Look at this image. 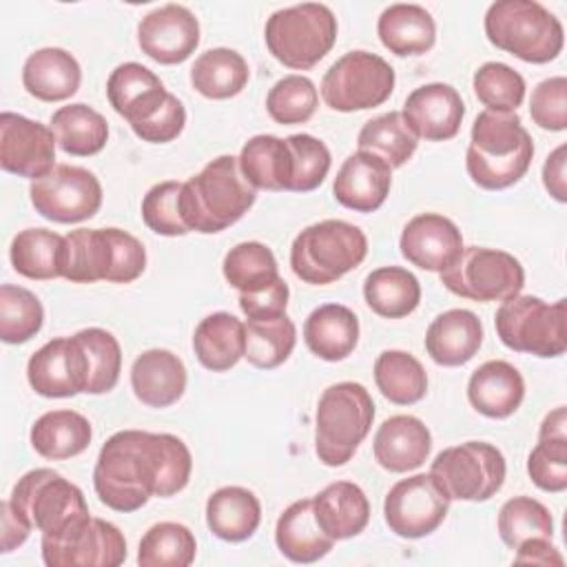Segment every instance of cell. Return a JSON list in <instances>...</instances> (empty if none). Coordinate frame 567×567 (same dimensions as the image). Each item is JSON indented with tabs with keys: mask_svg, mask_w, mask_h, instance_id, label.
I'll use <instances>...</instances> for the list:
<instances>
[{
	"mask_svg": "<svg viewBox=\"0 0 567 567\" xmlns=\"http://www.w3.org/2000/svg\"><path fill=\"white\" fill-rule=\"evenodd\" d=\"M193 456L166 432L122 430L100 450L93 470L97 498L122 514L142 509L153 496L168 498L188 485Z\"/></svg>",
	"mask_w": 567,
	"mask_h": 567,
	"instance_id": "obj_1",
	"label": "cell"
},
{
	"mask_svg": "<svg viewBox=\"0 0 567 567\" xmlns=\"http://www.w3.org/2000/svg\"><path fill=\"white\" fill-rule=\"evenodd\" d=\"M534 142L516 111H481L472 124L465 168L485 190H503L520 182L532 164Z\"/></svg>",
	"mask_w": 567,
	"mask_h": 567,
	"instance_id": "obj_2",
	"label": "cell"
},
{
	"mask_svg": "<svg viewBox=\"0 0 567 567\" xmlns=\"http://www.w3.org/2000/svg\"><path fill=\"white\" fill-rule=\"evenodd\" d=\"M257 199L235 155L210 159L182 186V217L188 230L213 235L239 221Z\"/></svg>",
	"mask_w": 567,
	"mask_h": 567,
	"instance_id": "obj_3",
	"label": "cell"
},
{
	"mask_svg": "<svg viewBox=\"0 0 567 567\" xmlns=\"http://www.w3.org/2000/svg\"><path fill=\"white\" fill-rule=\"evenodd\" d=\"M146 268L137 237L120 228H78L64 237L62 277L73 284H131Z\"/></svg>",
	"mask_w": 567,
	"mask_h": 567,
	"instance_id": "obj_4",
	"label": "cell"
},
{
	"mask_svg": "<svg viewBox=\"0 0 567 567\" xmlns=\"http://www.w3.org/2000/svg\"><path fill=\"white\" fill-rule=\"evenodd\" d=\"M483 27L496 49L532 64L551 62L565 44L560 20L536 0H496L487 9Z\"/></svg>",
	"mask_w": 567,
	"mask_h": 567,
	"instance_id": "obj_5",
	"label": "cell"
},
{
	"mask_svg": "<svg viewBox=\"0 0 567 567\" xmlns=\"http://www.w3.org/2000/svg\"><path fill=\"white\" fill-rule=\"evenodd\" d=\"M374 421L370 392L354 381H341L323 390L315 414V452L328 467L346 465Z\"/></svg>",
	"mask_w": 567,
	"mask_h": 567,
	"instance_id": "obj_6",
	"label": "cell"
},
{
	"mask_svg": "<svg viewBox=\"0 0 567 567\" xmlns=\"http://www.w3.org/2000/svg\"><path fill=\"white\" fill-rule=\"evenodd\" d=\"M365 255L368 239L359 226L343 219H323L295 237L290 268L301 281L326 286L354 270Z\"/></svg>",
	"mask_w": 567,
	"mask_h": 567,
	"instance_id": "obj_7",
	"label": "cell"
},
{
	"mask_svg": "<svg viewBox=\"0 0 567 567\" xmlns=\"http://www.w3.org/2000/svg\"><path fill=\"white\" fill-rule=\"evenodd\" d=\"M270 55L288 69L308 71L319 64L337 42V18L330 7L301 2L275 11L264 29Z\"/></svg>",
	"mask_w": 567,
	"mask_h": 567,
	"instance_id": "obj_8",
	"label": "cell"
},
{
	"mask_svg": "<svg viewBox=\"0 0 567 567\" xmlns=\"http://www.w3.org/2000/svg\"><path fill=\"white\" fill-rule=\"evenodd\" d=\"M494 326L503 346L514 352L549 359L567 350L565 299L547 303L540 297L516 295L501 303Z\"/></svg>",
	"mask_w": 567,
	"mask_h": 567,
	"instance_id": "obj_9",
	"label": "cell"
},
{
	"mask_svg": "<svg viewBox=\"0 0 567 567\" xmlns=\"http://www.w3.org/2000/svg\"><path fill=\"white\" fill-rule=\"evenodd\" d=\"M505 474L503 452L485 441L445 447L430 465V476L450 501H487L503 487Z\"/></svg>",
	"mask_w": 567,
	"mask_h": 567,
	"instance_id": "obj_10",
	"label": "cell"
},
{
	"mask_svg": "<svg viewBox=\"0 0 567 567\" xmlns=\"http://www.w3.org/2000/svg\"><path fill=\"white\" fill-rule=\"evenodd\" d=\"M439 275L452 295L472 301H507L525 286V270L514 255L483 246L463 248Z\"/></svg>",
	"mask_w": 567,
	"mask_h": 567,
	"instance_id": "obj_11",
	"label": "cell"
},
{
	"mask_svg": "<svg viewBox=\"0 0 567 567\" xmlns=\"http://www.w3.org/2000/svg\"><path fill=\"white\" fill-rule=\"evenodd\" d=\"M394 69L377 53L350 51L321 80L323 102L339 113L381 106L394 91Z\"/></svg>",
	"mask_w": 567,
	"mask_h": 567,
	"instance_id": "obj_12",
	"label": "cell"
},
{
	"mask_svg": "<svg viewBox=\"0 0 567 567\" xmlns=\"http://www.w3.org/2000/svg\"><path fill=\"white\" fill-rule=\"evenodd\" d=\"M9 503L44 534H55L73 520L89 516V505L78 485L60 472L38 467L27 472L11 489Z\"/></svg>",
	"mask_w": 567,
	"mask_h": 567,
	"instance_id": "obj_13",
	"label": "cell"
},
{
	"mask_svg": "<svg viewBox=\"0 0 567 567\" xmlns=\"http://www.w3.org/2000/svg\"><path fill=\"white\" fill-rule=\"evenodd\" d=\"M49 567H117L126 560V538L109 520L82 516L40 540Z\"/></svg>",
	"mask_w": 567,
	"mask_h": 567,
	"instance_id": "obj_14",
	"label": "cell"
},
{
	"mask_svg": "<svg viewBox=\"0 0 567 567\" xmlns=\"http://www.w3.org/2000/svg\"><path fill=\"white\" fill-rule=\"evenodd\" d=\"M29 197L44 219L55 224H78L91 219L102 206L100 179L82 166L55 164L44 177L33 179Z\"/></svg>",
	"mask_w": 567,
	"mask_h": 567,
	"instance_id": "obj_15",
	"label": "cell"
},
{
	"mask_svg": "<svg viewBox=\"0 0 567 567\" xmlns=\"http://www.w3.org/2000/svg\"><path fill=\"white\" fill-rule=\"evenodd\" d=\"M450 509L447 494L430 474L401 478L383 501V518L401 538H423L439 529Z\"/></svg>",
	"mask_w": 567,
	"mask_h": 567,
	"instance_id": "obj_16",
	"label": "cell"
},
{
	"mask_svg": "<svg viewBox=\"0 0 567 567\" xmlns=\"http://www.w3.org/2000/svg\"><path fill=\"white\" fill-rule=\"evenodd\" d=\"M55 135L38 120L4 111L0 115V166L27 179H40L55 168Z\"/></svg>",
	"mask_w": 567,
	"mask_h": 567,
	"instance_id": "obj_17",
	"label": "cell"
},
{
	"mask_svg": "<svg viewBox=\"0 0 567 567\" xmlns=\"http://www.w3.org/2000/svg\"><path fill=\"white\" fill-rule=\"evenodd\" d=\"M27 381L35 394L66 399L86 390V357L75 337H58L35 350L27 363Z\"/></svg>",
	"mask_w": 567,
	"mask_h": 567,
	"instance_id": "obj_18",
	"label": "cell"
},
{
	"mask_svg": "<svg viewBox=\"0 0 567 567\" xmlns=\"http://www.w3.org/2000/svg\"><path fill=\"white\" fill-rule=\"evenodd\" d=\"M137 44L159 64H179L199 44V22L184 4L157 7L140 20Z\"/></svg>",
	"mask_w": 567,
	"mask_h": 567,
	"instance_id": "obj_19",
	"label": "cell"
},
{
	"mask_svg": "<svg viewBox=\"0 0 567 567\" xmlns=\"http://www.w3.org/2000/svg\"><path fill=\"white\" fill-rule=\"evenodd\" d=\"M173 93H168L162 80L140 62H124L115 66L106 80V97L117 115H122L133 133L153 122Z\"/></svg>",
	"mask_w": 567,
	"mask_h": 567,
	"instance_id": "obj_20",
	"label": "cell"
},
{
	"mask_svg": "<svg viewBox=\"0 0 567 567\" xmlns=\"http://www.w3.org/2000/svg\"><path fill=\"white\" fill-rule=\"evenodd\" d=\"M399 248L412 266L441 272L461 255L463 235L452 219L439 213H421L403 226Z\"/></svg>",
	"mask_w": 567,
	"mask_h": 567,
	"instance_id": "obj_21",
	"label": "cell"
},
{
	"mask_svg": "<svg viewBox=\"0 0 567 567\" xmlns=\"http://www.w3.org/2000/svg\"><path fill=\"white\" fill-rule=\"evenodd\" d=\"M401 115L416 137L427 142H445L458 133L465 104L454 86L430 82L414 89L405 97Z\"/></svg>",
	"mask_w": 567,
	"mask_h": 567,
	"instance_id": "obj_22",
	"label": "cell"
},
{
	"mask_svg": "<svg viewBox=\"0 0 567 567\" xmlns=\"http://www.w3.org/2000/svg\"><path fill=\"white\" fill-rule=\"evenodd\" d=\"M392 186V168L379 157L357 151L348 155L334 177V199L357 213H372L383 206Z\"/></svg>",
	"mask_w": 567,
	"mask_h": 567,
	"instance_id": "obj_23",
	"label": "cell"
},
{
	"mask_svg": "<svg viewBox=\"0 0 567 567\" xmlns=\"http://www.w3.org/2000/svg\"><path fill=\"white\" fill-rule=\"evenodd\" d=\"M374 458L388 472H410L421 467L432 450L427 425L412 414L385 419L374 434Z\"/></svg>",
	"mask_w": 567,
	"mask_h": 567,
	"instance_id": "obj_24",
	"label": "cell"
},
{
	"mask_svg": "<svg viewBox=\"0 0 567 567\" xmlns=\"http://www.w3.org/2000/svg\"><path fill=\"white\" fill-rule=\"evenodd\" d=\"M184 361L164 348L144 350L131 365V388L137 401L148 408H168L186 390Z\"/></svg>",
	"mask_w": 567,
	"mask_h": 567,
	"instance_id": "obj_25",
	"label": "cell"
},
{
	"mask_svg": "<svg viewBox=\"0 0 567 567\" xmlns=\"http://www.w3.org/2000/svg\"><path fill=\"white\" fill-rule=\"evenodd\" d=\"M467 399L478 414L487 419H507L525 399V381L512 363L492 359L472 372L467 381Z\"/></svg>",
	"mask_w": 567,
	"mask_h": 567,
	"instance_id": "obj_26",
	"label": "cell"
},
{
	"mask_svg": "<svg viewBox=\"0 0 567 567\" xmlns=\"http://www.w3.org/2000/svg\"><path fill=\"white\" fill-rule=\"evenodd\" d=\"M483 343V323L472 310L441 312L425 332V350L436 365L456 368L474 359Z\"/></svg>",
	"mask_w": 567,
	"mask_h": 567,
	"instance_id": "obj_27",
	"label": "cell"
},
{
	"mask_svg": "<svg viewBox=\"0 0 567 567\" xmlns=\"http://www.w3.org/2000/svg\"><path fill=\"white\" fill-rule=\"evenodd\" d=\"M312 512L319 527L332 540L359 536L370 520L365 492L350 481H334L312 498Z\"/></svg>",
	"mask_w": 567,
	"mask_h": 567,
	"instance_id": "obj_28",
	"label": "cell"
},
{
	"mask_svg": "<svg viewBox=\"0 0 567 567\" xmlns=\"http://www.w3.org/2000/svg\"><path fill=\"white\" fill-rule=\"evenodd\" d=\"M80 80L82 69L78 60L60 47L33 51L22 66V84L27 93L42 102L69 100L80 89Z\"/></svg>",
	"mask_w": 567,
	"mask_h": 567,
	"instance_id": "obj_29",
	"label": "cell"
},
{
	"mask_svg": "<svg viewBox=\"0 0 567 567\" xmlns=\"http://www.w3.org/2000/svg\"><path fill=\"white\" fill-rule=\"evenodd\" d=\"M527 474L543 492L567 489V410H551L538 430V443L527 456Z\"/></svg>",
	"mask_w": 567,
	"mask_h": 567,
	"instance_id": "obj_30",
	"label": "cell"
},
{
	"mask_svg": "<svg viewBox=\"0 0 567 567\" xmlns=\"http://www.w3.org/2000/svg\"><path fill=\"white\" fill-rule=\"evenodd\" d=\"M303 341L315 357L343 361L357 348L359 319L348 306L323 303L306 317Z\"/></svg>",
	"mask_w": 567,
	"mask_h": 567,
	"instance_id": "obj_31",
	"label": "cell"
},
{
	"mask_svg": "<svg viewBox=\"0 0 567 567\" xmlns=\"http://www.w3.org/2000/svg\"><path fill=\"white\" fill-rule=\"evenodd\" d=\"M275 543L288 560L301 565L317 563L334 545V540L326 536V532L315 520L312 498L295 501L281 512L275 527Z\"/></svg>",
	"mask_w": 567,
	"mask_h": 567,
	"instance_id": "obj_32",
	"label": "cell"
},
{
	"mask_svg": "<svg viewBox=\"0 0 567 567\" xmlns=\"http://www.w3.org/2000/svg\"><path fill=\"white\" fill-rule=\"evenodd\" d=\"M381 44L399 55L427 53L436 42V24L427 9L421 4H390L381 11L377 22Z\"/></svg>",
	"mask_w": 567,
	"mask_h": 567,
	"instance_id": "obj_33",
	"label": "cell"
},
{
	"mask_svg": "<svg viewBox=\"0 0 567 567\" xmlns=\"http://www.w3.org/2000/svg\"><path fill=\"white\" fill-rule=\"evenodd\" d=\"M259 523V498L246 487H219L206 501V525L217 538L226 543L248 540L257 532Z\"/></svg>",
	"mask_w": 567,
	"mask_h": 567,
	"instance_id": "obj_34",
	"label": "cell"
},
{
	"mask_svg": "<svg viewBox=\"0 0 567 567\" xmlns=\"http://www.w3.org/2000/svg\"><path fill=\"white\" fill-rule=\"evenodd\" d=\"M193 348L206 370L226 372L244 357L246 326L230 312H213L197 323Z\"/></svg>",
	"mask_w": 567,
	"mask_h": 567,
	"instance_id": "obj_35",
	"label": "cell"
},
{
	"mask_svg": "<svg viewBox=\"0 0 567 567\" xmlns=\"http://www.w3.org/2000/svg\"><path fill=\"white\" fill-rule=\"evenodd\" d=\"M93 430L86 416L75 410L44 412L31 425V447L49 461H64L82 454L91 443Z\"/></svg>",
	"mask_w": 567,
	"mask_h": 567,
	"instance_id": "obj_36",
	"label": "cell"
},
{
	"mask_svg": "<svg viewBox=\"0 0 567 567\" xmlns=\"http://www.w3.org/2000/svg\"><path fill=\"white\" fill-rule=\"evenodd\" d=\"M237 159L252 188L290 190L292 162L286 140L277 135H255L241 146Z\"/></svg>",
	"mask_w": 567,
	"mask_h": 567,
	"instance_id": "obj_37",
	"label": "cell"
},
{
	"mask_svg": "<svg viewBox=\"0 0 567 567\" xmlns=\"http://www.w3.org/2000/svg\"><path fill=\"white\" fill-rule=\"evenodd\" d=\"M250 71L248 62L235 49L217 47L204 51L190 66L193 89L208 100H228L244 91Z\"/></svg>",
	"mask_w": 567,
	"mask_h": 567,
	"instance_id": "obj_38",
	"label": "cell"
},
{
	"mask_svg": "<svg viewBox=\"0 0 567 567\" xmlns=\"http://www.w3.org/2000/svg\"><path fill=\"white\" fill-rule=\"evenodd\" d=\"M51 131L66 155L89 157L100 153L109 140V124L102 113L84 102L60 106L51 115Z\"/></svg>",
	"mask_w": 567,
	"mask_h": 567,
	"instance_id": "obj_39",
	"label": "cell"
},
{
	"mask_svg": "<svg viewBox=\"0 0 567 567\" xmlns=\"http://www.w3.org/2000/svg\"><path fill=\"white\" fill-rule=\"evenodd\" d=\"M365 303L385 319H401L416 310L421 301L419 279L401 266H381L363 281Z\"/></svg>",
	"mask_w": 567,
	"mask_h": 567,
	"instance_id": "obj_40",
	"label": "cell"
},
{
	"mask_svg": "<svg viewBox=\"0 0 567 567\" xmlns=\"http://www.w3.org/2000/svg\"><path fill=\"white\" fill-rule=\"evenodd\" d=\"M64 237L47 228H27L11 239L9 257L18 275L35 281L62 277Z\"/></svg>",
	"mask_w": 567,
	"mask_h": 567,
	"instance_id": "obj_41",
	"label": "cell"
},
{
	"mask_svg": "<svg viewBox=\"0 0 567 567\" xmlns=\"http://www.w3.org/2000/svg\"><path fill=\"white\" fill-rule=\"evenodd\" d=\"M357 146L359 151L379 157L390 168H401L414 155L419 137L412 133L401 111H390L361 126Z\"/></svg>",
	"mask_w": 567,
	"mask_h": 567,
	"instance_id": "obj_42",
	"label": "cell"
},
{
	"mask_svg": "<svg viewBox=\"0 0 567 567\" xmlns=\"http://www.w3.org/2000/svg\"><path fill=\"white\" fill-rule=\"evenodd\" d=\"M374 383L396 405L419 403L427 392V374L416 357L403 350H383L374 361Z\"/></svg>",
	"mask_w": 567,
	"mask_h": 567,
	"instance_id": "obj_43",
	"label": "cell"
},
{
	"mask_svg": "<svg viewBox=\"0 0 567 567\" xmlns=\"http://www.w3.org/2000/svg\"><path fill=\"white\" fill-rule=\"evenodd\" d=\"M244 357L259 370H272L288 361L297 343V328L288 315L272 319H248Z\"/></svg>",
	"mask_w": 567,
	"mask_h": 567,
	"instance_id": "obj_44",
	"label": "cell"
},
{
	"mask_svg": "<svg viewBox=\"0 0 567 567\" xmlns=\"http://www.w3.org/2000/svg\"><path fill=\"white\" fill-rule=\"evenodd\" d=\"M197 543L182 523H155L140 540L137 563L142 567H188L195 560Z\"/></svg>",
	"mask_w": 567,
	"mask_h": 567,
	"instance_id": "obj_45",
	"label": "cell"
},
{
	"mask_svg": "<svg viewBox=\"0 0 567 567\" xmlns=\"http://www.w3.org/2000/svg\"><path fill=\"white\" fill-rule=\"evenodd\" d=\"M86 357L84 394H106L117 385L122 370V348L104 328H84L73 334Z\"/></svg>",
	"mask_w": 567,
	"mask_h": 567,
	"instance_id": "obj_46",
	"label": "cell"
},
{
	"mask_svg": "<svg viewBox=\"0 0 567 567\" xmlns=\"http://www.w3.org/2000/svg\"><path fill=\"white\" fill-rule=\"evenodd\" d=\"M226 281L239 292H255L279 279V266L272 250L259 241L233 246L221 264Z\"/></svg>",
	"mask_w": 567,
	"mask_h": 567,
	"instance_id": "obj_47",
	"label": "cell"
},
{
	"mask_svg": "<svg viewBox=\"0 0 567 567\" xmlns=\"http://www.w3.org/2000/svg\"><path fill=\"white\" fill-rule=\"evenodd\" d=\"M498 536L509 549H518L534 538L554 536V518L549 509L532 496H514L498 512Z\"/></svg>",
	"mask_w": 567,
	"mask_h": 567,
	"instance_id": "obj_48",
	"label": "cell"
},
{
	"mask_svg": "<svg viewBox=\"0 0 567 567\" xmlns=\"http://www.w3.org/2000/svg\"><path fill=\"white\" fill-rule=\"evenodd\" d=\"M42 321L44 308L31 290L11 284L0 286V339L4 343H27L40 332Z\"/></svg>",
	"mask_w": 567,
	"mask_h": 567,
	"instance_id": "obj_49",
	"label": "cell"
},
{
	"mask_svg": "<svg viewBox=\"0 0 567 567\" xmlns=\"http://www.w3.org/2000/svg\"><path fill=\"white\" fill-rule=\"evenodd\" d=\"M319 93L306 75H286L266 95V111L277 124H303L315 115Z\"/></svg>",
	"mask_w": 567,
	"mask_h": 567,
	"instance_id": "obj_50",
	"label": "cell"
},
{
	"mask_svg": "<svg viewBox=\"0 0 567 567\" xmlns=\"http://www.w3.org/2000/svg\"><path fill=\"white\" fill-rule=\"evenodd\" d=\"M474 93L487 111H516L525 100L523 75L503 62H485L474 73Z\"/></svg>",
	"mask_w": 567,
	"mask_h": 567,
	"instance_id": "obj_51",
	"label": "cell"
},
{
	"mask_svg": "<svg viewBox=\"0 0 567 567\" xmlns=\"http://www.w3.org/2000/svg\"><path fill=\"white\" fill-rule=\"evenodd\" d=\"M286 144L290 148V162H292V179L290 190L292 193H310L323 184L330 171V151L328 146L308 133H295L286 137Z\"/></svg>",
	"mask_w": 567,
	"mask_h": 567,
	"instance_id": "obj_52",
	"label": "cell"
},
{
	"mask_svg": "<svg viewBox=\"0 0 567 567\" xmlns=\"http://www.w3.org/2000/svg\"><path fill=\"white\" fill-rule=\"evenodd\" d=\"M182 186L184 182H159L142 199V219L144 224L164 237H182L188 230L182 217Z\"/></svg>",
	"mask_w": 567,
	"mask_h": 567,
	"instance_id": "obj_53",
	"label": "cell"
},
{
	"mask_svg": "<svg viewBox=\"0 0 567 567\" xmlns=\"http://www.w3.org/2000/svg\"><path fill=\"white\" fill-rule=\"evenodd\" d=\"M529 115L545 131L567 128V80L563 75L547 78L534 86Z\"/></svg>",
	"mask_w": 567,
	"mask_h": 567,
	"instance_id": "obj_54",
	"label": "cell"
},
{
	"mask_svg": "<svg viewBox=\"0 0 567 567\" xmlns=\"http://www.w3.org/2000/svg\"><path fill=\"white\" fill-rule=\"evenodd\" d=\"M288 284L279 277L270 286L255 292H239V308L248 319H272L286 315L288 308Z\"/></svg>",
	"mask_w": 567,
	"mask_h": 567,
	"instance_id": "obj_55",
	"label": "cell"
},
{
	"mask_svg": "<svg viewBox=\"0 0 567 567\" xmlns=\"http://www.w3.org/2000/svg\"><path fill=\"white\" fill-rule=\"evenodd\" d=\"M0 516H2V538H0V551L2 554H9V551H13L16 547H20L27 538H29V534H31V523L9 503V498L7 501H2V505H0Z\"/></svg>",
	"mask_w": 567,
	"mask_h": 567,
	"instance_id": "obj_56",
	"label": "cell"
},
{
	"mask_svg": "<svg viewBox=\"0 0 567 567\" xmlns=\"http://www.w3.org/2000/svg\"><path fill=\"white\" fill-rule=\"evenodd\" d=\"M565 144H560L558 148H554L545 164H543V184L547 188V193L556 199V202H567V184H565Z\"/></svg>",
	"mask_w": 567,
	"mask_h": 567,
	"instance_id": "obj_57",
	"label": "cell"
},
{
	"mask_svg": "<svg viewBox=\"0 0 567 567\" xmlns=\"http://www.w3.org/2000/svg\"><path fill=\"white\" fill-rule=\"evenodd\" d=\"M514 563H529V565H563V556L558 549L549 543V538H534L523 543L518 549H514Z\"/></svg>",
	"mask_w": 567,
	"mask_h": 567,
	"instance_id": "obj_58",
	"label": "cell"
}]
</instances>
